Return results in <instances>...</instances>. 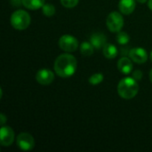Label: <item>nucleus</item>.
<instances>
[{"mask_svg": "<svg viewBox=\"0 0 152 152\" xmlns=\"http://www.w3.org/2000/svg\"><path fill=\"white\" fill-rule=\"evenodd\" d=\"M42 12L46 17H52L55 13V7L50 4H45L42 7Z\"/></svg>", "mask_w": 152, "mask_h": 152, "instance_id": "obj_17", "label": "nucleus"}, {"mask_svg": "<svg viewBox=\"0 0 152 152\" xmlns=\"http://www.w3.org/2000/svg\"><path fill=\"white\" fill-rule=\"evenodd\" d=\"M19 149L24 151H29L35 147V140L31 134L28 133H21L18 135L16 140Z\"/></svg>", "mask_w": 152, "mask_h": 152, "instance_id": "obj_6", "label": "nucleus"}, {"mask_svg": "<svg viewBox=\"0 0 152 152\" xmlns=\"http://www.w3.org/2000/svg\"><path fill=\"white\" fill-rule=\"evenodd\" d=\"M118 8L123 14L128 15L135 9V0H120Z\"/></svg>", "mask_w": 152, "mask_h": 152, "instance_id": "obj_11", "label": "nucleus"}, {"mask_svg": "<svg viewBox=\"0 0 152 152\" xmlns=\"http://www.w3.org/2000/svg\"><path fill=\"white\" fill-rule=\"evenodd\" d=\"M77 69L76 58L69 53H63L57 57L54 62V71L61 77H69L73 76Z\"/></svg>", "mask_w": 152, "mask_h": 152, "instance_id": "obj_1", "label": "nucleus"}, {"mask_svg": "<svg viewBox=\"0 0 152 152\" xmlns=\"http://www.w3.org/2000/svg\"><path fill=\"white\" fill-rule=\"evenodd\" d=\"M130 40V37L127 33L126 32H122V31H119L118 32V35H117V41L119 45H126Z\"/></svg>", "mask_w": 152, "mask_h": 152, "instance_id": "obj_16", "label": "nucleus"}, {"mask_svg": "<svg viewBox=\"0 0 152 152\" xmlns=\"http://www.w3.org/2000/svg\"><path fill=\"white\" fill-rule=\"evenodd\" d=\"M129 57L133 61L142 64V63H144L147 61L148 53H147L146 50H144L143 48L137 47V48H133L130 50Z\"/></svg>", "mask_w": 152, "mask_h": 152, "instance_id": "obj_9", "label": "nucleus"}, {"mask_svg": "<svg viewBox=\"0 0 152 152\" xmlns=\"http://www.w3.org/2000/svg\"><path fill=\"white\" fill-rule=\"evenodd\" d=\"M132 76H133V77H134L135 80L139 81V80H141L142 77V72L141 70L137 69V70H134V71L133 72Z\"/></svg>", "mask_w": 152, "mask_h": 152, "instance_id": "obj_20", "label": "nucleus"}, {"mask_svg": "<svg viewBox=\"0 0 152 152\" xmlns=\"http://www.w3.org/2000/svg\"><path fill=\"white\" fill-rule=\"evenodd\" d=\"M134 77H125L118 86V93L120 97L129 100L135 97L139 91V85Z\"/></svg>", "mask_w": 152, "mask_h": 152, "instance_id": "obj_2", "label": "nucleus"}, {"mask_svg": "<svg viewBox=\"0 0 152 152\" xmlns=\"http://www.w3.org/2000/svg\"><path fill=\"white\" fill-rule=\"evenodd\" d=\"M138 3H141V4H144V3H146L147 2V0H136Z\"/></svg>", "mask_w": 152, "mask_h": 152, "instance_id": "obj_24", "label": "nucleus"}, {"mask_svg": "<svg viewBox=\"0 0 152 152\" xmlns=\"http://www.w3.org/2000/svg\"><path fill=\"white\" fill-rule=\"evenodd\" d=\"M150 58H151V61H152V51L151 53V55H150Z\"/></svg>", "mask_w": 152, "mask_h": 152, "instance_id": "obj_26", "label": "nucleus"}, {"mask_svg": "<svg viewBox=\"0 0 152 152\" xmlns=\"http://www.w3.org/2000/svg\"><path fill=\"white\" fill-rule=\"evenodd\" d=\"M118 69L122 74L128 75L133 70V63L127 57H122L118 62Z\"/></svg>", "mask_w": 152, "mask_h": 152, "instance_id": "obj_10", "label": "nucleus"}, {"mask_svg": "<svg viewBox=\"0 0 152 152\" xmlns=\"http://www.w3.org/2000/svg\"><path fill=\"white\" fill-rule=\"evenodd\" d=\"M90 43L96 49L103 48L106 45V37L102 33H94L90 37Z\"/></svg>", "mask_w": 152, "mask_h": 152, "instance_id": "obj_12", "label": "nucleus"}, {"mask_svg": "<svg viewBox=\"0 0 152 152\" xmlns=\"http://www.w3.org/2000/svg\"><path fill=\"white\" fill-rule=\"evenodd\" d=\"M11 24L15 29H26L30 24V16L24 10H17L11 16Z\"/></svg>", "mask_w": 152, "mask_h": 152, "instance_id": "obj_3", "label": "nucleus"}, {"mask_svg": "<svg viewBox=\"0 0 152 152\" xmlns=\"http://www.w3.org/2000/svg\"><path fill=\"white\" fill-rule=\"evenodd\" d=\"M103 75L102 73H95L94 74L93 76L90 77L89 78V83L93 86H96V85H99L101 84L102 81H103Z\"/></svg>", "mask_w": 152, "mask_h": 152, "instance_id": "obj_18", "label": "nucleus"}, {"mask_svg": "<svg viewBox=\"0 0 152 152\" xmlns=\"http://www.w3.org/2000/svg\"><path fill=\"white\" fill-rule=\"evenodd\" d=\"M36 80L43 86H48L54 80V74L52 70L43 69L37 71L36 74Z\"/></svg>", "mask_w": 152, "mask_h": 152, "instance_id": "obj_8", "label": "nucleus"}, {"mask_svg": "<svg viewBox=\"0 0 152 152\" xmlns=\"http://www.w3.org/2000/svg\"><path fill=\"white\" fill-rule=\"evenodd\" d=\"M0 118H1V125L4 126L5 124V121H6V118L4 114H1L0 115Z\"/></svg>", "mask_w": 152, "mask_h": 152, "instance_id": "obj_22", "label": "nucleus"}, {"mask_svg": "<svg viewBox=\"0 0 152 152\" xmlns=\"http://www.w3.org/2000/svg\"><path fill=\"white\" fill-rule=\"evenodd\" d=\"M148 6L149 8L152 11V0H149V3H148Z\"/></svg>", "mask_w": 152, "mask_h": 152, "instance_id": "obj_23", "label": "nucleus"}, {"mask_svg": "<svg viewBox=\"0 0 152 152\" xmlns=\"http://www.w3.org/2000/svg\"><path fill=\"white\" fill-rule=\"evenodd\" d=\"M10 2L13 6H17V7L21 5L22 4V0H10Z\"/></svg>", "mask_w": 152, "mask_h": 152, "instance_id": "obj_21", "label": "nucleus"}, {"mask_svg": "<svg viewBox=\"0 0 152 152\" xmlns=\"http://www.w3.org/2000/svg\"><path fill=\"white\" fill-rule=\"evenodd\" d=\"M106 24L110 31L119 32L124 26V19L119 12H112L108 15L106 20Z\"/></svg>", "mask_w": 152, "mask_h": 152, "instance_id": "obj_4", "label": "nucleus"}, {"mask_svg": "<svg viewBox=\"0 0 152 152\" xmlns=\"http://www.w3.org/2000/svg\"><path fill=\"white\" fill-rule=\"evenodd\" d=\"M78 1L79 0H61V3L66 8H72L78 4Z\"/></svg>", "mask_w": 152, "mask_h": 152, "instance_id": "obj_19", "label": "nucleus"}, {"mask_svg": "<svg viewBox=\"0 0 152 152\" xmlns=\"http://www.w3.org/2000/svg\"><path fill=\"white\" fill-rule=\"evenodd\" d=\"M102 52H103L104 56L110 60L116 58L118 56V48L111 44H106L102 48Z\"/></svg>", "mask_w": 152, "mask_h": 152, "instance_id": "obj_13", "label": "nucleus"}, {"mask_svg": "<svg viewBox=\"0 0 152 152\" xmlns=\"http://www.w3.org/2000/svg\"><path fill=\"white\" fill-rule=\"evenodd\" d=\"M150 80H151V82L152 83V69L151 70V72H150Z\"/></svg>", "mask_w": 152, "mask_h": 152, "instance_id": "obj_25", "label": "nucleus"}, {"mask_svg": "<svg viewBox=\"0 0 152 152\" xmlns=\"http://www.w3.org/2000/svg\"><path fill=\"white\" fill-rule=\"evenodd\" d=\"M94 45L89 42H84L80 45V52L85 56H90L94 53Z\"/></svg>", "mask_w": 152, "mask_h": 152, "instance_id": "obj_15", "label": "nucleus"}, {"mask_svg": "<svg viewBox=\"0 0 152 152\" xmlns=\"http://www.w3.org/2000/svg\"><path fill=\"white\" fill-rule=\"evenodd\" d=\"M59 46L65 52H74L78 47V41L73 36L64 35L59 39Z\"/></svg>", "mask_w": 152, "mask_h": 152, "instance_id": "obj_5", "label": "nucleus"}, {"mask_svg": "<svg viewBox=\"0 0 152 152\" xmlns=\"http://www.w3.org/2000/svg\"><path fill=\"white\" fill-rule=\"evenodd\" d=\"M22 4L29 10H37L45 4V0H22Z\"/></svg>", "mask_w": 152, "mask_h": 152, "instance_id": "obj_14", "label": "nucleus"}, {"mask_svg": "<svg viewBox=\"0 0 152 152\" xmlns=\"http://www.w3.org/2000/svg\"><path fill=\"white\" fill-rule=\"evenodd\" d=\"M14 141V132L9 126H2L0 129V142L1 145L4 147H8L12 145Z\"/></svg>", "mask_w": 152, "mask_h": 152, "instance_id": "obj_7", "label": "nucleus"}]
</instances>
